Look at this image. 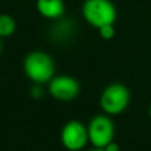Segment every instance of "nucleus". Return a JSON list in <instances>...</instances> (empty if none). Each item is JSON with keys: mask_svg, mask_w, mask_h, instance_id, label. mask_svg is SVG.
<instances>
[{"mask_svg": "<svg viewBox=\"0 0 151 151\" xmlns=\"http://www.w3.org/2000/svg\"><path fill=\"white\" fill-rule=\"evenodd\" d=\"M23 69L27 77L37 85L49 83V81L55 77V61L42 50L29 52L24 58Z\"/></svg>", "mask_w": 151, "mask_h": 151, "instance_id": "obj_1", "label": "nucleus"}, {"mask_svg": "<svg viewBox=\"0 0 151 151\" xmlns=\"http://www.w3.org/2000/svg\"><path fill=\"white\" fill-rule=\"evenodd\" d=\"M82 15L85 20L97 29L105 25H113L117 20V9L110 0H85Z\"/></svg>", "mask_w": 151, "mask_h": 151, "instance_id": "obj_2", "label": "nucleus"}, {"mask_svg": "<svg viewBox=\"0 0 151 151\" xmlns=\"http://www.w3.org/2000/svg\"><path fill=\"white\" fill-rule=\"evenodd\" d=\"M130 104V91L123 83H110L99 96V106L107 115H119Z\"/></svg>", "mask_w": 151, "mask_h": 151, "instance_id": "obj_3", "label": "nucleus"}, {"mask_svg": "<svg viewBox=\"0 0 151 151\" xmlns=\"http://www.w3.org/2000/svg\"><path fill=\"white\" fill-rule=\"evenodd\" d=\"M89 142L96 149H105L114 141L115 126L107 114H97L89 121Z\"/></svg>", "mask_w": 151, "mask_h": 151, "instance_id": "obj_4", "label": "nucleus"}, {"mask_svg": "<svg viewBox=\"0 0 151 151\" xmlns=\"http://www.w3.org/2000/svg\"><path fill=\"white\" fill-rule=\"evenodd\" d=\"M60 141L64 149L68 151H81L89 142L88 126L78 119H70L63 126Z\"/></svg>", "mask_w": 151, "mask_h": 151, "instance_id": "obj_5", "label": "nucleus"}, {"mask_svg": "<svg viewBox=\"0 0 151 151\" xmlns=\"http://www.w3.org/2000/svg\"><path fill=\"white\" fill-rule=\"evenodd\" d=\"M49 94L60 102H70L80 94V83L72 76H55L48 83Z\"/></svg>", "mask_w": 151, "mask_h": 151, "instance_id": "obj_6", "label": "nucleus"}, {"mask_svg": "<svg viewBox=\"0 0 151 151\" xmlns=\"http://www.w3.org/2000/svg\"><path fill=\"white\" fill-rule=\"evenodd\" d=\"M36 8L42 17L48 20H58L64 16V0H37Z\"/></svg>", "mask_w": 151, "mask_h": 151, "instance_id": "obj_7", "label": "nucleus"}, {"mask_svg": "<svg viewBox=\"0 0 151 151\" xmlns=\"http://www.w3.org/2000/svg\"><path fill=\"white\" fill-rule=\"evenodd\" d=\"M76 24L70 19H58L50 29V37L55 41H68L76 33Z\"/></svg>", "mask_w": 151, "mask_h": 151, "instance_id": "obj_8", "label": "nucleus"}, {"mask_svg": "<svg viewBox=\"0 0 151 151\" xmlns=\"http://www.w3.org/2000/svg\"><path fill=\"white\" fill-rule=\"evenodd\" d=\"M16 31V21L9 15H0V39L9 37Z\"/></svg>", "mask_w": 151, "mask_h": 151, "instance_id": "obj_9", "label": "nucleus"}, {"mask_svg": "<svg viewBox=\"0 0 151 151\" xmlns=\"http://www.w3.org/2000/svg\"><path fill=\"white\" fill-rule=\"evenodd\" d=\"M99 32V36L102 37L104 40H111L115 35V28H114V24L113 25H105L102 28L98 29Z\"/></svg>", "mask_w": 151, "mask_h": 151, "instance_id": "obj_10", "label": "nucleus"}, {"mask_svg": "<svg viewBox=\"0 0 151 151\" xmlns=\"http://www.w3.org/2000/svg\"><path fill=\"white\" fill-rule=\"evenodd\" d=\"M42 96H44V90H42L41 85L35 83L31 89V97L33 99H40V98H42Z\"/></svg>", "mask_w": 151, "mask_h": 151, "instance_id": "obj_11", "label": "nucleus"}, {"mask_svg": "<svg viewBox=\"0 0 151 151\" xmlns=\"http://www.w3.org/2000/svg\"><path fill=\"white\" fill-rule=\"evenodd\" d=\"M104 150H105V151H121V149H119V145H118V143H115L114 141H113L111 143H109V145H107V146L105 147Z\"/></svg>", "mask_w": 151, "mask_h": 151, "instance_id": "obj_12", "label": "nucleus"}, {"mask_svg": "<svg viewBox=\"0 0 151 151\" xmlns=\"http://www.w3.org/2000/svg\"><path fill=\"white\" fill-rule=\"evenodd\" d=\"M90 151H105L104 149H96V147H94V149H91Z\"/></svg>", "mask_w": 151, "mask_h": 151, "instance_id": "obj_13", "label": "nucleus"}, {"mask_svg": "<svg viewBox=\"0 0 151 151\" xmlns=\"http://www.w3.org/2000/svg\"><path fill=\"white\" fill-rule=\"evenodd\" d=\"M1 49H3V44H1V40H0V53H1Z\"/></svg>", "mask_w": 151, "mask_h": 151, "instance_id": "obj_14", "label": "nucleus"}, {"mask_svg": "<svg viewBox=\"0 0 151 151\" xmlns=\"http://www.w3.org/2000/svg\"><path fill=\"white\" fill-rule=\"evenodd\" d=\"M149 114H150V117H151V104H150V107H149Z\"/></svg>", "mask_w": 151, "mask_h": 151, "instance_id": "obj_15", "label": "nucleus"}]
</instances>
